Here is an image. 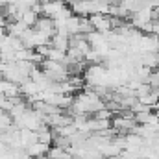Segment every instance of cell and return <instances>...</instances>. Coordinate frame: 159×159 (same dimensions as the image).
<instances>
[{
	"mask_svg": "<svg viewBox=\"0 0 159 159\" xmlns=\"http://www.w3.org/2000/svg\"><path fill=\"white\" fill-rule=\"evenodd\" d=\"M24 150H26V152H28L34 159H39V157H43V156H46V154H48L50 146H48V144H44V143H39V141H37V143H34V144L26 146Z\"/></svg>",
	"mask_w": 159,
	"mask_h": 159,
	"instance_id": "6da1fadb",
	"label": "cell"
},
{
	"mask_svg": "<svg viewBox=\"0 0 159 159\" xmlns=\"http://www.w3.org/2000/svg\"><path fill=\"white\" fill-rule=\"evenodd\" d=\"M44 2H56V0H44Z\"/></svg>",
	"mask_w": 159,
	"mask_h": 159,
	"instance_id": "7a4b0ae2",
	"label": "cell"
}]
</instances>
